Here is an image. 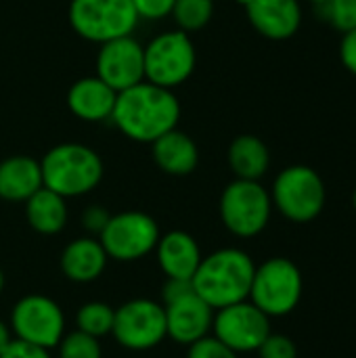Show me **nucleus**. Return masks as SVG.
Returning a JSON list of instances; mask_svg holds the SVG:
<instances>
[{
    "label": "nucleus",
    "instance_id": "f8f14e48",
    "mask_svg": "<svg viewBox=\"0 0 356 358\" xmlns=\"http://www.w3.org/2000/svg\"><path fill=\"white\" fill-rule=\"evenodd\" d=\"M214 338L229 346L233 352H254L271 334V317L258 306L243 300L220 308L212 321Z\"/></svg>",
    "mask_w": 356,
    "mask_h": 358
},
{
    "label": "nucleus",
    "instance_id": "20e7f679",
    "mask_svg": "<svg viewBox=\"0 0 356 358\" xmlns=\"http://www.w3.org/2000/svg\"><path fill=\"white\" fill-rule=\"evenodd\" d=\"M271 201L292 222L315 220L327 201V189L323 178L311 166H290L273 182Z\"/></svg>",
    "mask_w": 356,
    "mask_h": 358
},
{
    "label": "nucleus",
    "instance_id": "ddd939ff",
    "mask_svg": "<svg viewBox=\"0 0 356 358\" xmlns=\"http://www.w3.org/2000/svg\"><path fill=\"white\" fill-rule=\"evenodd\" d=\"M97 76L115 92L145 80V48L132 38H115L101 44L97 55Z\"/></svg>",
    "mask_w": 356,
    "mask_h": 358
},
{
    "label": "nucleus",
    "instance_id": "c9c22d12",
    "mask_svg": "<svg viewBox=\"0 0 356 358\" xmlns=\"http://www.w3.org/2000/svg\"><path fill=\"white\" fill-rule=\"evenodd\" d=\"M308 2H313V4H323V2H327V0H308Z\"/></svg>",
    "mask_w": 356,
    "mask_h": 358
},
{
    "label": "nucleus",
    "instance_id": "6e6552de",
    "mask_svg": "<svg viewBox=\"0 0 356 358\" xmlns=\"http://www.w3.org/2000/svg\"><path fill=\"white\" fill-rule=\"evenodd\" d=\"M195 69V46L187 31H164L145 48V78L162 88L183 84Z\"/></svg>",
    "mask_w": 356,
    "mask_h": 358
},
{
    "label": "nucleus",
    "instance_id": "a878e982",
    "mask_svg": "<svg viewBox=\"0 0 356 358\" xmlns=\"http://www.w3.org/2000/svg\"><path fill=\"white\" fill-rule=\"evenodd\" d=\"M323 13V19L329 21L338 31L346 34L356 29V0H327L317 4Z\"/></svg>",
    "mask_w": 356,
    "mask_h": 358
},
{
    "label": "nucleus",
    "instance_id": "dca6fc26",
    "mask_svg": "<svg viewBox=\"0 0 356 358\" xmlns=\"http://www.w3.org/2000/svg\"><path fill=\"white\" fill-rule=\"evenodd\" d=\"M157 262L166 277L170 279H185L191 281L199 262L201 252L197 241L185 231H170L168 235L159 237L157 245Z\"/></svg>",
    "mask_w": 356,
    "mask_h": 358
},
{
    "label": "nucleus",
    "instance_id": "423d86ee",
    "mask_svg": "<svg viewBox=\"0 0 356 358\" xmlns=\"http://www.w3.org/2000/svg\"><path fill=\"white\" fill-rule=\"evenodd\" d=\"M132 0H71L69 23L90 42H109L130 36L138 23Z\"/></svg>",
    "mask_w": 356,
    "mask_h": 358
},
{
    "label": "nucleus",
    "instance_id": "bb28decb",
    "mask_svg": "<svg viewBox=\"0 0 356 358\" xmlns=\"http://www.w3.org/2000/svg\"><path fill=\"white\" fill-rule=\"evenodd\" d=\"M187 358H237V352H233L229 346H225L214 336H206L189 346Z\"/></svg>",
    "mask_w": 356,
    "mask_h": 358
},
{
    "label": "nucleus",
    "instance_id": "72a5a7b5",
    "mask_svg": "<svg viewBox=\"0 0 356 358\" xmlns=\"http://www.w3.org/2000/svg\"><path fill=\"white\" fill-rule=\"evenodd\" d=\"M13 342V336H10V329L0 321V355L6 350V346Z\"/></svg>",
    "mask_w": 356,
    "mask_h": 358
},
{
    "label": "nucleus",
    "instance_id": "b1692460",
    "mask_svg": "<svg viewBox=\"0 0 356 358\" xmlns=\"http://www.w3.org/2000/svg\"><path fill=\"white\" fill-rule=\"evenodd\" d=\"M172 15L183 31L201 29L214 15V0H176Z\"/></svg>",
    "mask_w": 356,
    "mask_h": 358
},
{
    "label": "nucleus",
    "instance_id": "7ed1b4c3",
    "mask_svg": "<svg viewBox=\"0 0 356 358\" xmlns=\"http://www.w3.org/2000/svg\"><path fill=\"white\" fill-rule=\"evenodd\" d=\"M42 182L61 197L90 193L103 178V162L97 151L78 143L52 147L40 162Z\"/></svg>",
    "mask_w": 356,
    "mask_h": 358
},
{
    "label": "nucleus",
    "instance_id": "4be33fe9",
    "mask_svg": "<svg viewBox=\"0 0 356 358\" xmlns=\"http://www.w3.org/2000/svg\"><path fill=\"white\" fill-rule=\"evenodd\" d=\"M229 166L241 180H260L271 166L269 147L254 134H241L229 147Z\"/></svg>",
    "mask_w": 356,
    "mask_h": 358
},
{
    "label": "nucleus",
    "instance_id": "9d476101",
    "mask_svg": "<svg viewBox=\"0 0 356 358\" xmlns=\"http://www.w3.org/2000/svg\"><path fill=\"white\" fill-rule=\"evenodd\" d=\"M10 331L15 340L50 350L65 336V317L55 300L42 294H29L13 306Z\"/></svg>",
    "mask_w": 356,
    "mask_h": 358
},
{
    "label": "nucleus",
    "instance_id": "7c9ffc66",
    "mask_svg": "<svg viewBox=\"0 0 356 358\" xmlns=\"http://www.w3.org/2000/svg\"><path fill=\"white\" fill-rule=\"evenodd\" d=\"M340 61L356 78V29L346 31L340 40Z\"/></svg>",
    "mask_w": 356,
    "mask_h": 358
},
{
    "label": "nucleus",
    "instance_id": "6ab92c4d",
    "mask_svg": "<svg viewBox=\"0 0 356 358\" xmlns=\"http://www.w3.org/2000/svg\"><path fill=\"white\" fill-rule=\"evenodd\" d=\"M40 162L27 155H15L0 162V197L6 201H27L42 189Z\"/></svg>",
    "mask_w": 356,
    "mask_h": 358
},
{
    "label": "nucleus",
    "instance_id": "9b49d317",
    "mask_svg": "<svg viewBox=\"0 0 356 358\" xmlns=\"http://www.w3.org/2000/svg\"><path fill=\"white\" fill-rule=\"evenodd\" d=\"M111 336L115 342L134 352L151 350L162 344L166 336V310L153 300H130L115 308Z\"/></svg>",
    "mask_w": 356,
    "mask_h": 358
},
{
    "label": "nucleus",
    "instance_id": "a211bd4d",
    "mask_svg": "<svg viewBox=\"0 0 356 358\" xmlns=\"http://www.w3.org/2000/svg\"><path fill=\"white\" fill-rule=\"evenodd\" d=\"M107 260L109 256L101 241L92 237H80L63 250L61 271L73 283H90L103 275Z\"/></svg>",
    "mask_w": 356,
    "mask_h": 358
},
{
    "label": "nucleus",
    "instance_id": "2eb2a0df",
    "mask_svg": "<svg viewBox=\"0 0 356 358\" xmlns=\"http://www.w3.org/2000/svg\"><path fill=\"white\" fill-rule=\"evenodd\" d=\"M254 29L269 40H290L302 25L300 0H241Z\"/></svg>",
    "mask_w": 356,
    "mask_h": 358
},
{
    "label": "nucleus",
    "instance_id": "f3484780",
    "mask_svg": "<svg viewBox=\"0 0 356 358\" xmlns=\"http://www.w3.org/2000/svg\"><path fill=\"white\" fill-rule=\"evenodd\" d=\"M118 92L99 76L78 80L67 92V105L80 120L101 122L111 117Z\"/></svg>",
    "mask_w": 356,
    "mask_h": 358
},
{
    "label": "nucleus",
    "instance_id": "c85d7f7f",
    "mask_svg": "<svg viewBox=\"0 0 356 358\" xmlns=\"http://www.w3.org/2000/svg\"><path fill=\"white\" fill-rule=\"evenodd\" d=\"M176 0H132L136 15L143 19H164L172 13Z\"/></svg>",
    "mask_w": 356,
    "mask_h": 358
},
{
    "label": "nucleus",
    "instance_id": "393cba45",
    "mask_svg": "<svg viewBox=\"0 0 356 358\" xmlns=\"http://www.w3.org/2000/svg\"><path fill=\"white\" fill-rule=\"evenodd\" d=\"M59 358H103V352L97 338L76 329L59 342Z\"/></svg>",
    "mask_w": 356,
    "mask_h": 358
},
{
    "label": "nucleus",
    "instance_id": "aec40b11",
    "mask_svg": "<svg viewBox=\"0 0 356 358\" xmlns=\"http://www.w3.org/2000/svg\"><path fill=\"white\" fill-rule=\"evenodd\" d=\"M153 159L155 164L172 176H187L197 168L199 151L191 136L180 130H170L155 138L153 143Z\"/></svg>",
    "mask_w": 356,
    "mask_h": 358
},
{
    "label": "nucleus",
    "instance_id": "4468645a",
    "mask_svg": "<svg viewBox=\"0 0 356 358\" xmlns=\"http://www.w3.org/2000/svg\"><path fill=\"white\" fill-rule=\"evenodd\" d=\"M164 310L166 336L180 346H191L212 331L214 308L208 306L195 292H189L187 296L164 304Z\"/></svg>",
    "mask_w": 356,
    "mask_h": 358
},
{
    "label": "nucleus",
    "instance_id": "412c9836",
    "mask_svg": "<svg viewBox=\"0 0 356 358\" xmlns=\"http://www.w3.org/2000/svg\"><path fill=\"white\" fill-rule=\"evenodd\" d=\"M25 216L29 227L42 235H57L67 224L65 197L42 187L25 201Z\"/></svg>",
    "mask_w": 356,
    "mask_h": 358
},
{
    "label": "nucleus",
    "instance_id": "5701e85b",
    "mask_svg": "<svg viewBox=\"0 0 356 358\" xmlns=\"http://www.w3.org/2000/svg\"><path fill=\"white\" fill-rule=\"evenodd\" d=\"M113 315H115V308H111L109 304L88 302L76 315L78 331L88 334V336H92L97 340L103 338V336H109L111 327H113Z\"/></svg>",
    "mask_w": 356,
    "mask_h": 358
},
{
    "label": "nucleus",
    "instance_id": "39448f33",
    "mask_svg": "<svg viewBox=\"0 0 356 358\" xmlns=\"http://www.w3.org/2000/svg\"><path fill=\"white\" fill-rule=\"evenodd\" d=\"M250 298L266 317L290 315L302 298L300 268L287 258H271L262 262L254 271Z\"/></svg>",
    "mask_w": 356,
    "mask_h": 358
},
{
    "label": "nucleus",
    "instance_id": "473e14b6",
    "mask_svg": "<svg viewBox=\"0 0 356 358\" xmlns=\"http://www.w3.org/2000/svg\"><path fill=\"white\" fill-rule=\"evenodd\" d=\"M107 220H109V214H107L103 208H99V206H92V208H88V210L82 214V224H84V229H88V231H92V233H101V231L105 229Z\"/></svg>",
    "mask_w": 356,
    "mask_h": 358
},
{
    "label": "nucleus",
    "instance_id": "e433bc0d",
    "mask_svg": "<svg viewBox=\"0 0 356 358\" xmlns=\"http://www.w3.org/2000/svg\"><path fill=\"white\" fill-rule=\"evenodd\" d=\"M353 206H355V210H356V189H355V195H353Z\"/></svg>",
    "mask_w": 356,
    "mask_h": 358
},
{
    "label": "nucleus",
    "instance_id": "2f4dec72",
    "mask_svg": "<svg viewBox=\"0 0 356 358\" xmlns=\"http://www.w3.org/2000/svg\"><path fill=\"white\" fill-rule=\"evenodd\" d=\"M189 292H193V285L191 281H185V279H166L164 287H162V298H164V304H170L183 296H187Z\"/></svg>",
    "mask_w": 356,
    "mask_h": 358
},
{
    "label": "nucleus",
    "instance_id": "0eeeda50",
    "mask_svg": "<svg viewBox=\"0 0 356 358\" xmlns=\"http://www.w3.org/2000/svg\"><path fill=\"white\" fill-rule=\"evenodd\" d=\"M271 193L258 180L235 178L220 195V218L225 227L243 239L260 235L271 220Z\"/></svg>",
    "mask_w": 356,
    "mask_h": 358
},
{
    "label": "nucleus",
    "instance_id": "f257e3e1",
    "mask_svg": "<svg viewBox=\"0 0 356 358\" xmlns=\"http://www.w3.org/2000/svg\"><path fill=\"white\" fill-rule=\"evenodd\" d=\"M111 117L128 138L153 143L176 128L180 105L170 88L138 82L136 86L118 92Z\"/></svg>",
    "mask_w": 356,
    "mask_h": 358
},
{
    "label": "nucleus",
    "instance_id": "f03ea898",
    "mask_svg": "<svg viewBox=\"0 0 356 358\" xmlns=\"http://www.w3.org/2000/svg\"><path fill=\"white\" fill-rule=\"evenodd\" d=\"M254 271V260L245 252L227 248L201 258L191 285L208 306L220 310L250 298Z\"/></svg>",
    "mask_w": 356,
    "mask_h": 358
},
{
    "label": "nucleus",
    "instance_id": "1a4fd4ad",
    "mask_svg": "<svg viewBox=\"0 0 356 358\" xmlns=\"http://www.w3.org/2000/svg\"><path fill=\"white\" fill-rule=\"evenodd\" d=\"M99 235V241L109 258L118 262H132L155 250L159 241V227L145 212H122L109 216Z\"/></svg>",
    "mask_w": 356,
    "mask_h": 358
},
{
    "label": "nucleus",
    "instance_id": "cd10ccee",
    "mask_svg": "<svg viewBox=\"0 0 356 358\" xmlns=\"http://www.w3.org/2000/svg\"><path fill=\"white\" fill-rule=\"evenodd\" d=\"M258 355L260 358H296L298 350H296V344L287 336L269 334L266 340L260 344Z\"/></svg>",
    "mask_w": 356,
    "mask_h": 358
},
{
    "label": "nucleus",
    "instance_id": "f704fd0d",
    "mask_svg": "<svg viewBox=\"0 0 356 358\" xmlns=\"http://www.w3.org/2000/svg\"><path fill=\"white\" fill-rule=\"evenodd\" d=\"M2 289H4V273L0 268V294H2Z\"/></svg>",
    "mask_w": 356,
    "mask_h": 358
},
{
    "label": "nucleus",
    "instance_id": "c756f323",
    "mask_svg": "<svg viewBox=\"0 0 356 358\" xmlns=\"http://www.w3.org/2000/svg\"><path fill=\"white\" fill-rule=\"evenodd\" d=\"M0 358H50V355H48L46 348L27 344L23 340H13L6 346V350L0 355Z\"/></svg>",
    "mask_w": 356,
    "mask_h": 358
}]
</instances>
